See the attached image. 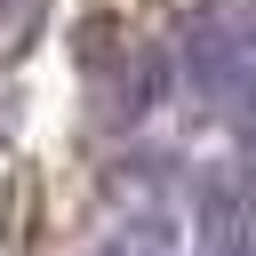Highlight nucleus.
Here are the masks:
<instances>
[{
  "label": "nucleus",
  "mask_w": 256,
  "mask_h": 256,
  "mask_svg": "<svg viewBox=\"0 0 256 256\" xmlns=\"http://www.w3.org/2000/svg\"><path fill=\"white\" fill-rule=\"evenodd\" d=\"M176 72L200 104H256V0H200L176 24Z\"/></svg>",
  "instance_id": "1"
},
{
  "label": "nucleus",
  "mask_w": 256,
  "mask_h": 256,
  "mask_svg": "<svg viewBox=\"0 0 256 256\" xmlns=\"http://www.w3.org/2000/svg\"><path fill=\"white\" fill-rule=\"evenodd\" d=\"M88 72H96V112H104V120H136V112L160 96V56L136 48V40H120V64H104V56L88 48Z\"/></svg>",
  "instance_id": "2"
},
{
  "label": "nucleus",
  "mask_w": 256,
  "mask_h": 256,
  "mask_svg": "<svg viewBox=\"0 0 256 256\" xmlns=\"http://www.w3.org/2000/svg\"><path fill=\"white\" fill-rule=\"evenodd\" d=\"M208 248H216V256H256V200L216 192V200H208Z\"/></svg>",
  "instance_id": "3"
},
{
  "label": "nucleus",
  "mask_w": 256,
  "mask_h": 256,
  "mask_svg": "<svg viewBox=\"0 0 256 256\" xmlns=\"http://www.w3.org/2000/svg\"><path fill=\"white\" fill-rule=\"evenodd\" d=\"M96 256H176V248H168V232H160V224H120Z\"/></svg>",
  "instance_id": "4"
},
{
  "label": "nucleus",
  "mask_w": 256,
  "mask_h": 256,
  "mask_svg": "<svg viewBox=\"0 0 256 256\" xmlns=\"http://www.w3.org/2000/svg\"><path fill=\"white\" fill-rule=\"evenodd\" d=\"M8 8H24V0H0V16H8Z\"/></svg>",
  "instance_id": "5"
}]
</instances>
